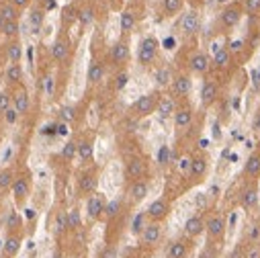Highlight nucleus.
Returning a JSON list of instances; mask_svg holds the SVG:
<instances>
[{
    "label": "nucleus",
    "mask_w": 260,
    "mask_h": 258,
    "mask_svg": "<svg viewBox=\"0 0 260 258\" xmlns=\"http://www.w3.org/2000/svg\"><path fill=\"white\" fill-rule=\"evenodd\" d=\"M31 188H33V180H31V172H21L17 174L15 182H13V199L19 207H23L27 203V199L31 197Z\"/></svg>",
    "instance_id": "f257e3e1"
},
{
    "label": "nucleus",
    "mask_w": 260,
    "mask_h": 258,
    "mask_svg": "<svg viewBox=\"0 0 260 258\" xmlns=\"http://www.w3.org/2000/svg\"><path fill=\"white\" fill-rule=\"evenodd\" d=\"M158 101H160V92H148V94H142V96L132 105V113H134V117H138V119L150 117L152 113H156Z\"/></svg>",
    "instance_id": "f03ea898"
},
{
    "label": "nucleus",
    "mask_w": 260,
    "mask_h": 258,
    "mask_svg": "<svg viewBox=\"0 0 260 258\" xmlns=\"http://www.w3.org/2000/svg\"><path fill=\"white\" fill-rule=\"evenodd\" d=\"M158 39L156 37H144L140 41V47H138V61H140V66H152L156 55H158Z\"/></svg>",
    "instance_id": "7ed1b4c3"
},
{
    "label": "nucleus",
    "mask_w": 260,
    "mask_h": 258,
    "mask_svg": "<svg viewBox=\"0 0 260 258\" xmlns=\"http://www.w3.org/2000/svg\"><path fill=\"white\" fill-rule=\"evenodd\" d=\"M225 230H228V223H225V217L215 213L211 215L207 221H205V232H207V238L211 240V244H221L223 238H225Z\"/></svg>",
    "instance_id": "20e7f679"
},
{
    "label": "nucleus",
    "mask_w": 260,
    "mask_h": 258,
    "mask_svg": "<svg viewBox=\"0 0 260 258\" xmlns=\"http://www.w3.org/2000/svg\"><path fill=\"white\" fill-rule=\"evenodd\" d=\"M105 207H107V197L103 195V192H92V195H88L86 199V217L96 221L105 215Z\"/></svg>",
    "instance_id": "39448f33"
},
{
    "label": "nucleus",
    "mask_w": 260,
    "mask_h": 258,
    "mask_svg": "<svg viewBox=\"0 0 260 258\" xmlns=\"http://www.w3.org/2000/svg\"><path fill=\"white\" fill-rule=\"evenodd\" d=\"M146 215H148L150 221L162 223V221L170 215V201H168L166 197H160V199L152 201V203L148 205V209H146Z\"/></svg>",
    "instance_id": "423d86ee"
},
{
    "label": "nucleus",
    "mask_w": 260,
    "mask_h": 258,
    "mask_svg": "<svg viewBox=\"0 0 260 258\" xmlns=\"http://www.w3.org/2000/svg\"><path fill=\"white\" fill-rule=\"evenodd\" d=\"M129 57H132V49H129V43L127 39H119L113 43L111 47V63L117 68H123L125 63L129 61Z\"/></svg>",
    "instance_id": "0eeeda50"
},
{
    "label": "nucleus",
    "mask_w": 260,
    "mask_h": 258,
    "mask_svg": "<svg viewBox=\"0 0 260 258\" xmlns=\"http://www.w3.org/2000/svg\"><path fill=\"white\" fill-rule=\"evenodd\" d=\"M125 176H127L129 182L140 180V178H146V176H148V162H146L144 158H140V156L132 158V160L127 162V166H125Z\"/></svg>",
    "instance_id": "6e6552de"
},
{
    "label": "nucleus",
    "mask_w": 260,
    "mask_h": 258,
    "mask_svg": "<svg viewBox=\"0 0 260 258\" xmlns=\"http://www.w3.org/2000/svg\"><path fill=\"white\" fill-rule=\"evenodd\" d=\"M21 246H23V232H9L3 242V256L15 258L21 252Z\"/></svg>",
    "instance_id": "1a4fd4ad"
},
{
    "label": "nucleus",
    "mask_w": 260,
    "mask_h": 258,
    "mask_svg": "<svg viewBox=\"0 0 260 258\" xmlns=\"http://www.w3.org/2000/svg\"><path fill=\"white\" fill-rule=\"evenodd\" d=\"M150 192V184L146 178H140V180H134L129 182V188H127V197L132 203H142Z\"/></svg>",
    "instance_id": "9d476101"
},
{
    "label": "nucleus",
    "mask_w": 260,
    "mask_h": 258,
    "mask_svg": "<svg viewBox=\"0 0 260 258\" xmlns=\"http://www.w3.org/2000/svg\"><path fill=\"white\" fill-rule=\"evenodd\" d=\"M140 240H142V244L148 246V248L158 246L160 240H162V223H154V221H150V223L146 225V230L142 232Z\"/></svg>",
    "instance_id": "9b49d317"
},
{
    "label": "nucleus",
    "mask_w": 260,
    "mask_h": 258,
    "mask_svg": "<svg viewBox=\"0 0 260 258\" xmlns=\"http://www.w3.org/2000/svg\"><path fill=\"white\" fill-rule=\"evenodd\" d=\"M205 217L203 215H190L186 221H184V236L194 240V238H199L203 232H205Z\"/></svg>",
    "instance_id": "f8f14e48"
},
{
    "label": "nucleus",
    "mask_w": 260,
    "mask_h": 258,
    "mask_svg": "<svg viewBox=\"0 0 260 258\" xmlns=\"http://www.w3.org/2000/svg\"><path fill=\"white\" fill-rule=\"evenodd\" d=\"M190 238H180V240H174L168 248H166V258H186L188 252H190Z\"/></svg>",
    "instance_id": "ddd939ff"
},
{
    "label": "nucleus",
    "mask_w": 260,
    "mask_h": 258,
    "mask_svg": "<svg viewBox=\"0 0 260 258\" xmlns=\"http://www.w3.org/2000/svg\"><path fill=\"white\" fill-rule=\"evenodd\" d=\"M240 19H242V7H238V5H228L219 15V21L225 29L236 27L240 23Z\"/></svg>",
    "instance_id": "4468645a"
},
{
    "label": "nucleus",
    "mask_w": 260,
    "mask_h": 258,
    "mask_svg": "<svg viewBox=\"0 0 260 258\" xmlns=\"http://www.w3.org/2000/svg\"><path fill=\"white\" fill-rule=\"evenodd\" d=\"M201 27V19H199V13L197 11H188L182 15L180 19V31L184 35H194Z\"/></svg>",
    "instance_id": "2eb2a0df"
},
{
    "label": "nucleus",
    "mask_w": 260,
    "mask_h": 258,
    "mask_svg": "<svg viewBox=\"0 0 260 258\" xmlns=\"http://www.w3.org/2000/svg\"><path fill=\"white\" fill-rule=\"evenodd\" d=\"M188 66H190V70L194 74H207L209 68H211V59L203 51H194L190 55V59H188Z\"/></svg>",
    "instance_id": "dca6fc26"
},
{
    "label": "nucleus",
    "mask_w": 260,
    "mask_h": 258,
    "mask_svg": "<svg viewBox=\"0 0 260 258\" xmlns=\"http://www.w3.org/2000/svg\"><path fill=\"white\" fill-rule=\"evenodd\" d=\"M170 88H172V94H174V96L184 99V96H188L190 90H192V80H190V76H186V74H178V76H174Z\"/></svg>",
    "instance_id": "f3484780"
},
{
    "label": "nucleus",
    "mask_w": 260,
    "mask_h": 258,
    "mask_svg": "<svg viewBox=\"0 0 260 258\" xmlns=\"http://www.w3.org/2000/svg\"><path fill=\"white\" fill-rule=\"evenodd\" d=\"M96 186H99L96 172L88 170V172H82L80 174V178H78V190L82 192V195H92V192H96Z\"/></svg>",
    "instance_id": "a211bd4d"
},
{
    "label": "nucleus",
    "mask_w": 260,
    "mask_h": 258,
    "mask_svg": "<svg viewBox=\"0 0 260 258\" xmlns=\"http://www.w3.org/2000/svg\"><path fill=\"white\" fill-rule=\"evenodd\" d=\"M13 107L17 109V113L21 117H25L29 113V109H31V96H29L27 88L21 86L17 92H13Z\"/></svg>",
    "instance_id": "6ab92c4d"
},
{
    "label": "nucleus",
    "mask_w": 260,
    "mask_h": 258,
    "mask_svg": "<svg viewBox=\"0 0 260 258\" xmlns=\"http://www.w3.org/2000/svg\"><path fill=\"white\" fill-rule=\"evenodd\" d=\"M207 170H209V160H207L205 156H194V158H190V170H188V176H190V178L199 180V178H203V176L207 174Z\"/></svg>",
    "instance_id": "aec40b11"
},
{
    "label": "nucleus",
    "mask_w": 260,
    "mask_h": 258,
    "mask_svg": "<svg viewBox=\"0 0 260 258\" xmlns=\"http://www.w3.org/2000/svg\"><path fill=\"white\" fill-rule=\"evenodd\" d=\"M70 55V41L66 37H57L51 45V57L55 61H66Z\"/></svg>",
    "instance_id": "412c9836"
},
{
    "label": "nucleus",
    "mask_w": 260,
    "mask_h": 258,
    "mask_svg": "<svg viewBox=\"0 0 260 258\" xmlns=\"http://www.w3.org/2000/svg\"><path fill=\"white\" fill-rule=\"evenodd\" d=\"M217 92H219L217 84L213 80H205L203 82V88H201V105L203 107H211L217 101Z\"/></svg>",
    "instance_id": "4be33fe9"
},
{
    "label": "nucleus",
    "mask_w": 260,
    "mask_h": 258,
    "mask_svg": "<svg viewBox=\"0 0 260 258\" xmlns=\"http://www.w3.org/2000/svg\"><path fill=\"white\" fill-rule=\"evenodd\" d=\"M176 111V103H174V96L170 94H160V101H158V107H156V113L162 117V119H168L172 117Z\"/></svg>",
    "instance_id": "5701e85b"
},
{
    "label": "nucleus",
    "mask_w": 260,
    "mask_h": 258,
    "mask_svg": "<svg viewBox=\"0 0 260 258\" xmlns=\"http://www.w3.org/2000/svg\"><path fill=\"white\" fill-rule=\"evenodd\" d=\"M5 82L9 86H21L23 82V66L21 63H9L5 72Z\"/></svg>",
    "instance_id": "b1692460"
},
{
    "label": "nucleus",
    "mask_w": 260,
    "mask_h": 258,
    "mask_svg": "<svg viewBox=\"0 0 260 258\" xmlns=\"http://www.w3.org/2000/svg\"><path fill=\"white\" fill-rule=\"evenodd\" d=\"M240 205H242L244 209H254V207L258 205V188H256L254 184H250V186H246V188L242 190Z\"/></svg>",
    "instance_id": "393cba45"
},
{
    "label": "nucleus",
    "mask_w": 260,
    "mask_h": 258,
    "mask_svg": "<svg viewBox=\"0 0 260 258\" xmlns=\"http://www.w3.org/2000/svg\"><path fill=\"white\" fill-rule=\"evenodd\" d=\"M172 117H174L176 129H186L192 123V109L190 107H178Z\"/></svg>",
    "instance_id": "a878e982"
},
{
    "label": "nucleus",
    "mask_w": 260,
    "mask_h": 258,
    "mask_svg": "<svg viewBox=\"0 0 260 258\" xmlns=\"http://www.w3.org/2000/svg\"><path fill=\"white\" fill-rule=\"evenodd\" d=\"M7 57L11 63H19L21 57H23V45L19 39H9L7 43Z\"/></svg>",
    "instance_id": "bb28decb"
},
{
    "label": "nucleus",
    "mask_w": 260,
    "mask_h": 258,
    "mask_svg": "<svg viewBox=\"0 0 260 258\" xmlns=\"http://www.w3.org/2000/svg\"><path fill=\"white\" fill-rule=\"evenodd\" d=\"M78 156H80V160L84 164H90L92 162V158H94V144H92V140L78 142Z\"/></svg>",
    "instance_id": "cd10ccee"
},
{
    "label": "nucleus",
    "mask_w": 260,
    "mask_h": 258,
    "mask_svg": "<svg viewBox=\"0 0 260 258\" xmlns=\"http://www.w3.org/2000/svg\"><path fill=\"white\" fill-rule=\"evenodd\" d=\"M105 78V63L103 61H90L88 66V82L90 84H99L101 80Z\"/></svg>",
    "instance_id": "c85d7f7f"
},
{
    "label": "nucleus",
    "mask_w": 260,
    "mask_h": 258,
    "mask_svg": "<svg viewBox=\"0 0 260 258\" xmlns=\"http://www.w3.org/2000/svg\"><path fill=\"white\" fill-rule=\"evenodd\" d=\"M244 172L250 178H258L260 176V154H250L246 164H244Z\"/></svg>",
    "instance_id": "c756f323"
},
{
    "label": "nucleus",
    "mask_w": 260,
    "mask_h": 258,
    "mask_svg": "<svg viewBox=\"0 0 260 258\" xmlns=\"http://www.w3.org/2000/svg\"><path fill=\"white\" fill-rule=\"evenodd\" d=\"M230 57H232V53L228 47H217V45L213 47V63L217 68H225L230 63Z\"/></svg>",
    "instance_id": "7c9ffc66"
},
{
    "label": "nucleus",
    "mask_w": 260,
    "mask_h": 258,
    "mask_svg": "<svg viewBox=\"0 0 260 258\" xmlns=\"http://www.w3.org/2000/svg\"><path fill=\"white\" fill-rule=\"evenodd\" d=\"M0 15H3L5 21H19V9L11 3V0L0 3Z\"/></svg>",
    "instance_id": "2f4dec72"
},
{
    "label": "nucleus",
    "mask_w": 260,
    "mask_h": 258,
    "mask_svg": "<svg viewBox=\"0 0 260 258\" xmlns=\"http://www.w3.org/2000/svg\"><path fill=\"white\" fill-rule=\"evenodd\" d=\"M148 223H150V219H148L146 211L136 213V217L132 219V234H134V236H142V232L146 230V225H148Z\"/></svg>",
    "instance_id": "473e14b6"
},
{
    "label": "nucleus",
    "mask_w": 260,
    "mask_h": 258,
    "mask_svg": "<svg viewBox=\"0 0 260 258\" xmlns=\"http://www.w3.org/2000/svg\"><path fill=\"white\" fill-rule=\"evenodd\" d=\"M68 215V232H76L82 228V215H80V209L78 207H72L66 211Z\"/></svg>",
    "instance_id": "72a5a7b5"
},
{
    "label": "nucleus",
    "mask_w": 260,
    "mask_h": 258,
    "mask_svg": "<svg viewBox=\"0 0 260 258\" xmlns=\"http://www.w3.org/2000/svg\"><path fill=\"white\" fill-rule=\"evenodd\" d=\"M15 178H17V174H15L13 168H3L0 170V190H11Z\"/></svg>",
    "instance_id": "f704fd0d"
},
{
    "label": "nucleus",
    "mask_w": 260,
    "mask_h": 258,
    "mask_svg": "<svg viewBox=\"0 0 260 258\" xmlns=\"http://www.w3.org/2000/svg\"><path fill=\"white\" fill-rule=\"evenodd\" d=\"M121 211H123V201H121V199L107 201V207H105V217H107V219H115V217H119Z\"/></svg>",
    "instance_id": "c9c22d12"
},
{
    "label": "nucleus",
    "mask_w": 260,
    "mask_h": 258,
    "mask_svg": "<svg viewBox=\"0 0 260 258\" xmlns=\"http://www.w3.org/2000/svg\"><path fill=\"white\" fill-rule=\"evenodd\" d=\"M119 25H121V31H123V33H132V29L136 27V15H134L132 11H123Z\"/></svg>",
    "instance_id": "e433bc0d"
},
{
    "label": "nucleus",
    "mask_w": 260,
    "mask_h": 258,
    "mask_svg": "<svg viewBox=\"0 0 260 258\" xmlns=\"http://www.w3.org/2000/svg\"><path fill=\"white\" fill-rule=\"evenodd\" d=\"M66 232H68V215H66V211H59V213L55 215L53 234H55V236H63Z\"/></svg>",
    "instance_id": "4c0bfd02"
},
{
    "label": "nucleus",
    "mask_w": 260,
    "mask_h": 258,
    "mask_svg": "<svg viewBox=\"0 0 260 258\" xmlns=\"http://www.w3.org/2000/svg\"><path fill=\"white\" fill-rule=\"evenodd\" d=\"M244 244H260V225H258V221L256 223H248Z\"/></svg>",
    "instance_id": "58836bf2"
},
{
    "label": "nucleus",
    "mask_w": 260,
    "mask_h": 258,
    "mask_svg": "<svg viewBox=\"0 0 260 258\" xmlns=\"http://www.w3.org/2000/svg\"><path fill=\"white\" fill-rule=\"evenodd\" d=\"M76 154H78V142H74V140L66 142V146L61 148V158L66 162H72L76 158Z\"/></svg>",
    "instance_id": "ea45409f"
},
{
    "label": "nucleus",
    "mask_w": 260,
    "mask_h": 258,
    "mask_svg": "<svg viewBox=\"0 0 260 258\" xmlns=\"http://www.w3.org/2000/svg\"><path fill=\"white\" fill-rule=\"evenodd\" d=\"M172 80H174V76H172V72H170L168 66H162V68L156 72V82H158V86H168V84H172Z\"/></svg>",
    "instance_id": "a19ab883"
},
{
    "label": "nucleus",
    "mask_w": 260,
    "mask_h": 258,
    "mask_svg": "<svg viewBox=\"0 0 260 258\" xmlns=\"http://www.w3.org/2000/svg\"><path fill=\"white\" fill-rule=\"evenodd\" d=\"M19 31H21L19 21H7V23H5V27H3V35H5L7 39H17Z\"/></svg>",
    "instance_id": "79ce46f5"
},
{
    "label": "nucleus",
    "mask_w": 260,
    "mask_h": 258,
    "mask_svg": "<svg viewBox=\"0 0 260 258\" xmlns=\"http://www.w3.org/2000/svg\"><path fill=\"white\" fill-rule=\"evenodd\" d=\"M182 5H184V0H164V13L172 17L182 11Z\"/></svg>",
    "instance_id": "37998d69"
},
{
    "label": "nucleus",
    "mask_w": 260,
    "mask_h": 258,
    "mask_svg": "<svg viewBox=\"0 0 260 258\" xmlns=\"http://www.w3.org/2000/svg\"><path fill=\"white\" fill-rule=\"evenodd\" d=\"M172 160H174L172 150H170L168 146H162V148L158 150V164H160V166H168V164H172Z\"/></svg>",
    "instance_id": "c03bdc74"
},
{
    "label": "nucleus",
    "mask_w": 260,
    "mask_h": 258,
    "mask_svg": "<svg viewBox=\"0 0 260 258\" xmlns=\"http://www.w3.org/2000/svg\"><path fill=\"white\" fill-rule=\"evenodd\" d=\"M7 228H9V232H21V228H23V217H21L17 211H11L9 221H7Z\"/></svg>",
    "instance_id": "a18cd8bd"
},
{
    "label": "nucleus",
    "mask_w": 260,
    "mask_h": 258,
    "mask_svg": "<svg viewBox=\"0 0 260 258\" xmlns=\"http://www.w3.org/2000/svg\"><path fill=\"white\" fill-rule=\"evenodd\" d=\"M59 119H61L63 123H72V121L76 119V107H72V105L61 107V109H59Z\"/></svg>",
    "instance_id": "49530a36"
},
{
    "label": "nucleus",
    "mask_w": 260,
    "mask_h": 258,
    "mask_svg": "<svg viewBox=\"0 0 260 258\" xmlns=\"http://www.w3.org/2000/svg\"><path fill=\"white\" fill-rule=\"evenodd\" d=\"M244 258H260V244H244Z\"/></svg>",
    "instance_id": "de8ad7c7"
},
{
    "label": "nucleus",
    "mask_w": 260,
    "mask_h": 258,
    "mask_svg": "<svg viewBox=\"0 0 260 258\" xmlns=\"http://www.w3.org/2000/svg\"><path fill=\"white\" fill-rule=\"evenodd\" d=\"M78 19H80V23L86 27V25H90V23L94 21V11H92L90 7H86V9H82V11L78 13Z\"/></svg>",
    "instance_id": "09e8293b"
},
{
    "label": "nucleus",
    "mask_w": 260,
    "mask_h": 258,
    "mask_svg": "<svg viewBox=\"0 0 260 258\" xmlns=\"http://www.w3.org/2000/svg\"><path fill=\"white\" fill-rule=\"evenodd\" d=\"M11 103H13V92H9V90L0 92V115H3L11 107Z\"/></svg>",
    "instance_id": "8fccbe9b"
},
{
    "label": "nucleus",
    "mask_w": 260,
    "mask_h": 258,
    "mask_svg": "<svg viewBox=\"0 0 260 258\" xmlns=\"http://www.w3.org/2000/svg\"><path fill=\"white\" fill-rule=\"evenodd\" d=\"M127 82H129V74H127V70H121L115 76V90H123L127 86Z\"/></svg>",
    "instance_id": "3c124183"
},
{
    "label": "nucleus",
    "mask_w": 260,
    "mask_h": 258,
    "mask_svg": "<svg viewBox=\"0 0 260 258\" xmlns=\"http://www.w3.org/2000/svg\"><path fill=\"white\" fill-rule=\"evenodd\" d=\"M117 256H119V250L115 244H107L99 254V258H117Z\"/></svg>",
    "instance_id": "603ef678"
},
{
    "label": "nucleus",
    "mask_w": 260,
    "mask_h": 258,
    "mask_svg": "<svg viewBox=\"0 0 260 258\" xmlns=\"http://www.w3.org/2000/svg\"><path fill=\"white\" fill-rule=\"evenodd\" d=\"M3 115H5V121H7L9 125H15V123L19 121V117H21V115L17 113V109H15V107H9V109H7Z\"/></svg>",
    "instance_id": "864d4df0"
},
{
    "label": "nucleus",
    "mask_w": 260,
    "mask_h": 258,
    "mask_svg": "<svg viewBox=\"0 0 260 258\" xmlns=\"http://www.w3.org/2000/svg\"><path fill=\"white\" fill-rule=\"evenodd\" d=\"M31 23L35 25V29H39L41 23H43V11H37V9H35V11L31 13Z\"/></svg>",
    "instance_id": "5fc2aeb1"
},
{
    "label": "nucleus",
    "mask_w": 260,
    "mask_h": 258,
    "mask_svg": "<svg viewBox=\"0 0 260 258\" xmlns=\"http://www.w3.org/2000/svg\"><path fill=\"white\" fill-rule=\"evenodd\" d=\"M246 11H248L250 15L258 13V11H260V0H246Z\"/></svg>",
    "instance_id": "6e6d98bb"
},
{
    "label": "nucleus",
    "mask_w": 260,
    "mask_h": 258,
    "mask_svg": "<svg viewBox=\"0 0 260 258\" xmlns=\"http://www.w3.org/2000/svg\"><path fill=\"white\" fill-rule=\"evenodd\" d=\"M228 258H244V244L236 246V248L230 252V256H228Z\"/></svg>",
    "instance_id": "4d7b16f0"
},
{
    "label": "nucleus",
    "mask_w": 260,
    "mask_h": 258,
    "mask_svg": "<svg viewBox=\"0 0 260 258\" xmlns=\"http://www.w3.org/2000/svg\"><path fill=\"white\" fill-rule=\"evenodd\" d=\"M11 3L21 11V9H27V7L31 5V0H11Z\"/></svg>",
    "instance_id": "13d9d810"
},
{
    "label": "nucleus",
    "mask_w": 260,
    "mask_h": 258,
    "mask_svg": "<svg viewBox=\"0 0 260 258\" xmlns=\"http://www.w3.org/2000/svg\"><path fill=\"white\" fill-rule=\"evenodd\" d=\"M45 82H47V94H51L53 92V78L49 76V78H45Z\"/></svg>",
    "instance_id": "bf43d9fd"
},
{
    "label": "nucleus",
    "mask_w": 260,
    "mask_h": 258,
    "mask_svg": "<svg viewBox=\"0 0 260 258\" xmlns=\"http://www.w3.org/2000/svg\"><path fill=\"white\" fill-rule=\"evenodd\" d=\"M41 3L45 5V9H53L55 7V0H41Z\"/></svg>",
    "instance_id": "052dcab7"
},
{
    "label": "nucleus",
    "mask_w": 260,
    "mask_h": 258,
    "mask_svg": "<svg viewBox=\"0 0 260 258\" xmlns=\"http://www.w3.org/2000/svg\"><path fill=\"white\" fill-rule=\"evenodd\" d=\"M254 132H256V134H260V115L254 119Z\"/></svg>",
    "instance_id": "680f3d73"
},
{
    "label": "nucleus",
    "mask_w": 260,
    "mask_h": 258,
    "mask_svg": "<svg viewBox=\"0 0 260 258\" xmlns=\"http://www.w3.org/2000/svg\"><path fill=\"white\" fill-rule=\"evenodd\" d=\"M5 23H7V21L3 19V15H0V33H3V27H5Z\"/></svg>",
    "instance_id": "e2e57ef3"
},
{
    "label": "nucleus",
    "mask_w": 260,
    "mask_h": 258,
    "mask_svg": "<svg viewBox=\"0 0 260 258\" xmlns=\"http://www.w3.org/2000/svg\"><path fill=\"white\" fill-rule=\"evenodd\" d=\"M217 5H228V3H232V0H215Z\"/></svg>",
    "instance_id": "0e129e2a"
},
{
    "label": "nucleus",
    "mask_w": 260,
    "mask_h": 258,
    "mask_svg": "<svg viewBox=\"0 0 260 258\" xmlns=\"http://www.w3.org/2000/svg\"><path fill=\"white\" fill-rule=\"evenodd\" d=\"M258 225H260V217H258Z\"/></svg>",
    "instance_id": "69168bd1"
},
{
    "label": "nucleus",
    "mask_w": 260,
    "mask_h": 258,
    "mask_svg": "<svg viewBox=\"0 0 260 258\" xmlns=\"http://www.w3.org/2000/svg\"><path fill=\"white\" fill-rule=\"evenodd\" d=\"M197 3H199V0H197Z\"/></svg>",
    "instance_id": "338daca9"
}]
</instances>
